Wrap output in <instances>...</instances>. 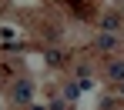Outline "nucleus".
Wrapping results in <instances>:
<instances>
[{
    "mask_svg": "<svg viewBox=\"0 0 124 110\" xmlns=\"http://www.w3.org/2000/svg\"><path fill=\"white\" fill-rule=\"evenodd\" d=\"M14 100H17V104H30V84H17V87H14Z\"/></svg>",
    "mask_w": 124,
    "mask_h": 110,
    "instance_id": "nucleus-1",
    "label": "nucleus"
},
{
    "mask_svg": "<svg viewBox=\"0 0 124 110\" xmlns=\"http://www.w3.org/2000/svg\"><path fill=\"white\" fill-rule=\"evenodd\" d=\"M107 77L111 80H124V64H111L107 67Z\"/></svg>",
    "mask_w": 124,
    "mask_h": 110,
    "instance_id": "nucleus-2",
    "label": "nucleus"
},
{
    "mask_svg": "<svg viewBox=\"0 0 124 110\" xmlns=\"http://www.w3.org/2000/svg\"><path fill=\"white\" fill-rule=\"evenodd\" d=\"M97 44H101V47H104V50H111V47L117 44V40H114V37H101V40H97Z\"/></svg>",
    "mask_w": 124,
    "mask_h": 110,
    "instance_id": "nucleus-3",
    "label": "nucleus"
}]
</instances>
